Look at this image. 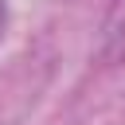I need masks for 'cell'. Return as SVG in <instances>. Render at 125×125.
<instances>
[{
    "label": "cell",
    "instance_id": "obj_2",
    "mask_svg": "<svg viewBox=\"0 0 125 125\" xmlns=\"http://www.w3.org/2000/svg\"><path fill=\"white\" fill-rule=\"evenodd\" d=\"M4 27H8V0H0V39H4Z\"/></svg>",
    "mask_w": 125,
    "mask_h": 125
},
{
    "label": "cell",
    "instance_id": "obj_1",
    "mask_svg": "<svg viewBox=\"0 0 125 125\" xmlns=\"http://www.w3.org/2000/svg\"><path fill=\"white\" fill-rule=\"evenodd\" d=\"M109 51H113L117 59H125V16H121V23H117V31H113V43H109Z\"/></svg>",
    "mask_w": 125,
    "mask_h": 125
}]
</instances>
